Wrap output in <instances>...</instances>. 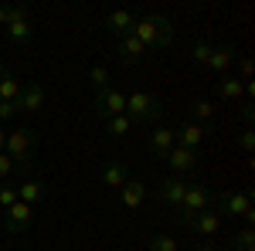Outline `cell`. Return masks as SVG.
<instances>
[{"instance_id":"6da1fadb","label":"cell","mask_w":255,"mask_h":251,"mask_svg":"<svg viewBox=\"0 0 255 251\" xmlns=\"http://www.w3.org/2000/svg\"><path fill=\"white\" fill-rule=\"evenodd\" d=\"M129 34H136L146 51H163V48L174 44V24L163 14H146V17H136Z\"/></svg>"},{"instance_id":"7a4b0ae2","label":"cell","mask_w":255,"mask_h":251,"mask_svg":"<svg viewBox=\"0 0 255 251\" xmlns=\"http://www.w3.org/2000/svg\"><path fill=\"white\" fill-rule=\"evenodd\" d=\"M34 150H38V133H34V129H27V126H17L14 133H7L3 153L14 160V173H27V170H31Z\"/></svg>"},{"instance_id":"3957f363","label":"cell","mask_w":255,"mask_h":251,"mask_svg":"<svg viewBox=\"0 0 255 251\" xmlns=\"http://www.w3.org/2000/svg\"><path fill=\"white\" fill-rule=\"evenodd\" d=\"M215 211L221 217H238V221H245V224H252L255 221V211H252V197L245 190H221L215 197Z\"/></svg>"},{"instance_id":"277c9868","label":"cell","mask_w":255,"mask_h":251,"mask_svg":"<svg viewBox=\"0 0 255 251\" xmlns=\"http://www.w3.org/2000/svg\"><path fill=\"white\" fill-rule=\"evenodd\" d=\"M126 116L129 122H157L163 116V102L150 92H133L126 98Z\"/></svg>"},{"instance_id":"5b68a950","label":"cell","mask_w":255,"mask_h":251,"mask_svg":"<svg viewBox=\"0 0 255 251\" xmlns=\"http://www.w3.org/2000/svg\"><path fill=\"white\" fill-rule=\"evenodd\" d=\"M211 204H215V193L208 190L204 183H187L184 200H180V207H177V221H187V217H194V214L208 211Z\"/></svg>"},{"instance_id":"8992f818","label":"cell","mask_w":255,"mask_h":251,"mask_svg":"<svg viewBox=\"0 0 255 251\" xmlns=\"http://www.w3.org/2000/svg\"><path fill=\"white\" fill-rule=\"evenodd\" d=\"M92 112H96V119H102V122H109V119H116V116H126V95L109 85L106 92H96Z\"/></svg>"},{"instance_id":"52a82bcc","label":"cell","mask_w":255,"mask_h":251,"mask_svg":"<svg viewBox=\"0 0 255 251\" xmlns=\"http://www.w3.org/2000/svg\"><path fill=\"white\" fill-rule=\"evenodd\" d=\"M3 31H7L10 44H17V48L31 44V41H34V27H31V14H27V7H14V14H10V20H7Z\"/></svg>"},{"instance_id":"ba28073f","label":"cell","mask_w":255,"mask_h":251,"mask_svg":"<svg viewBox=\"0 0 255 251\" xmlns=\"http://www.w3.org/2000/svg\"><path fill=\"white\" fill-rule=\"evenodd\" d=\"M31 224H34V207H27V204H10L7 211H3V228H7V234H27L31 231Z\"/></svg>"},{"instance_id":"9c48e42d","label":"cell","mask_w":255,"mask_h":251,"mask_svg":"<svg viewBox=\"0 0 255 251\" xmlns=\"http://www.w3.org/2000/svg\"><path fill=\"white\" fill-rule=\"evenodd\" d=\"M208 136H211V126H197V122H180L174 129V143L177 146H184V150H201L204 143H208Z\"/></svg>"},{"instance_id":"30bf717a","label":"cell","mask_w":255,"mask_h":251,"mask_svg":"<svg viewBox=\"0 0 255 251\" xmlns=\"http://www.w3.org/2000/svg\"><path fill=\"white\" fill-rule=\"evenodd\" d=\"M187 231L201 234V238H215L218 231H221V214L215 211V207H208V211L194 214V217H187V221H180Z\"/></svg>"},{"instance_id":"8fae6325","label":"cell","mask_w":255,"mask_h":251,"mask_svg":"<svg viewBox=\"0 0 255 251\" xmlns=\"http://www.w3.org/2000/svg\"><path fill=\"white\" fill-rule=\"evenodd\" d=\"M163 163L174 170V176L194 173L197 163H201V150H184V146H174V150L167 153V160H163Z\"/></svg>"},{"instance_id":"7c38bea8","label":"cell","mask_w":255,"mask_h":251,"mask_svg":"<svg viewBox=\"0 0 255 251\" xmlns=\"http://www.w3.org/2000/svg\"><path fill=\"white\" fill-rule=\"evenodd\" d=\"M44 109V85L41 82H24L17 95V112H41Z\"/></svg>"},{"instance_id":"4fadbf2b","label":"cell","mask_w":255,"mask_h":251,"mask_svg":"<svg viewBox=\"0 0 255 251\" xmlns=\"http://www.w3.org/2000/svg\"><path fill=\"white\" fill-rule=\"evenodd\" d=\"M143 55H146V48H143V41H139L136 34H123V38H116V58L123 61V65H139Z\"/></svg>"},{"instance_id":"5bb4252c","label":"cell","mask_w":255,"mask_h":251,"mask_svg":"<svg viewBox=\"0 0 255 251\" xmlns=\"http://www.w3.org/2000/svg\"><path fill=\"white\" fill-rule=\"evenodd\" d=\"M184 190H187V180L184 176H167V180H160L157 183V197L163 204H170V207H180V200H184Z\"/></svg>"},{"instance_id":"9a60e30c","label":"cell","mask_w":255,"mask_h":251,"mask_svg":"<svg viewBox=\"0 0 255 251\" xmlns=\"http://www.w3.org/2000/svg\"><path fill=\"white\" fill-rule=\"evenodd\" d=\"M235 58H238V51L232 44H211V55H208V65L204 68H211L215 75H225L235 65Z\"/></svg>"},{"instance_id":"2e32d148","label":"cell","mask_w":255,"mask_h":251,"mask_svg":"<svg viewBox=\"0 0 255 251\" xmlns=\"http://www.w3.org/2000/svg\"><path fill=\"white\" fill-rule=\"evenodd\" d=\"M143 200H146V183L129 176V180L119 187V204H123L126 211H136V207H143Z\"/></svg>"},{"instance_id":"e0dca14e","label":"cell","mask_w":255,"mask_h":251,"mask_svg":"<svg viewBox=\"0 0 255 251\" xmlns=\"http://www.w3.org/2000/svg\"><path fill=\"white\" fill-rule=\"evenodd\" d=\"M99 180H102V187L119 190V187L129 180V170H126V163H119V160H106L102 170H99Z\"/></svg>"},{"instance_id":"ac0fdd59","label":"cell","mask_w":255,"mask_h":251,"mask_svg":"<svg viewBox=\"0 0 255 251\" xmlns=\"http://www.w3.org/2000/svg\"><path fill=\"white\" fill-rule=\"evenodd\" d=\"M174 129H167V126H157L153 133H150V143H146V150L153 153V160H167V153L174 150Z\"/></svg>"},{"instance_id":"d6986e66","label":"cell","mask_w":255,"mask_h":251,"mask_svg":"<svg viewBox=\"0 0 255 251\" xmlns=\"http://www.w3.org/2000/svg\"><path fill=\"white\" fill-rule=\"evenodd\" d=\"M133 24H136V14H133V10H113L109 17L102 20V27H106L109 34H116V38L129 34V31H133Z\"/></svg>"},{"instance_id":"ffe728a7","label":"cell","mask_w":255,"mask_h":251,"mask_svg":"<svg viewBox=\"0 0 255 251\" xmlns=\"http://www.w3.org/2000/svg\"><path fill=\"white\" fill-rule=\"evenodd\" d=\"M44 197H48V187H44L41 180H24V183H17V200L20 204L38 207V204H44Z\"/></svg>"},{"instance_id":"44dd1931","label":"cell","mask_w":255,"mask_h":251,"mask_svg":"<svg viewBox=\"0 0 255 251\" xmlns=\"http://www.w3.org/2000/svg\"><path fill=\"white\" fill-rule=\"evenodd\" d=\"M215 92L225 102H235V98H242V78H232V75H218L215 82Z\"/></svg>"},{"instance_id":"7402d4cb","label":"cell","mask_w":255,"mask_h":251,"mask_svg":"<svg viewBox=\"0 0 255 251\" xmlns=\"http://www.w3.org/2000/svg\"><path fill=\"white\" fill-rule=\"evenodd\" d=\"M17 95H20V82L0 65V102H17Z\"/></svg>"},{"instance_id":"603a6c76","label":"cell","mask_w":255,"mask_h":251,"mask_svg":"<svg viewBox=\"0 0 255 251\" xmlns=\"http://www.w3.org/2000/svg\"><path fill=\"white\" fill-rule=\"evenodd\" d=\"M211 116H215V105H211L208 98H194V102H191V122L204 126V122H211Z\"/></svg>"},{"instance_id":"cb8c5ba5","label":"cell","mask_w":255,"mask_h":251,"mask_svg":"<svg viewBox=\"0 0 255 251\" xmlns=\"http://www.w3.org/2000/svg\"><path fill=\"white\" fill-rule=\"evenodd\" d=\"M89 82H92L96 92H106V88H109V68H106V65H92V68H89Z\"/></svg>"},{"instance_id":"d4e9b609","label":"cell","mask_w":255,"mask_h":251,"mask_svg":"<svg viewBox=\"0 0 255 251\" xmlns=\"http://www.w3.org/2000/svg\"><path fill=\"white\" fill-rule=\"evenodd\" d=\"M232 245H235V251H255V231H252V224H245V228L232 238Z\"/></svg>"},{"instance_id":"484cf974","label":"cell","mask_w":255,"mask_h":251,"mask_svg":"<svg viewBox=\"0 0 255 251\" xmlns=\"http://www.w3.org/2000/svg\"><path fill=\"white\" fill-rule=\"evenodd\" d=\"M146 251H180V245H177V238H170V234H153Z\"/></svg>"},{"instance_id":"4316f807","label":"cell","mask_w":255,"mask_h":251,"mask_svg":"<svg viewBox=\"0 0 255 251\" xmlns=\"http://www.w3.org/2000/svg\"><path fill=\"white\" fill-rule=\"evenodd\" d=\"M10 204H17V183L14 180H0V207L7 211Z\"/></svg>"},{"instance_id":"83f0119b","label":"cell","mask_w":255,"mask_h":251,"mask_svg":"<svg viewBox=\"0 0 255 251\" xmlns=\"http://www.w3.org/2000/svg\"><path fill=\"white\" fill-rule=\"evenodd\" d=\"M129 126H133L129 116H116V119H109V122H106L109 136H126V133H129Z\"/></svg>"},{"instance_id":"f1b7e54d","label":"cell","mask_w":255,"mask_h":251,"mask_svg":"<svg viewBox=\"0 0 255 251\" xmlns=\"http://www.w3.org/2000/svg\"><path fill=\"white\" fill-rule=\"evenodd\" d=\"M208 55H211V44H208V41H197L194 48H191V58H194L197 65H208Z\"/></svg>"},{"instance_id":"f546056e","label":"cell","mask_w":255,"mask_h":251,"mask_svg":"<svg viewBox=\"0 0 255 251\" xmlns=\"http://www.w3.org/2000/svg\"><path fill=\"white\" fill-rule=\"evenodd\" d=\"M17 119V102H0V122Z\"/></svg>"},{"instance_id":"4dcf8cb0","label":"cell","mask_w":255,"mask_h":251,"mask_svg":"<svg viewBox=\"0 0 255 251\" xmlns=\"http://www.w3.org/2000/svg\"><path fill=\"white\" fill-rule=\"evenodd\" d=\"M10 173H14V160L0 150V180H10Z\"/></svg>"},{"instance_id":"1f68e13d","label":"cell","mask_w":255,"mask_h":251,"mask_svg":"<svg viewBox=\"0 0 255 251\" xmlns=\"http://www.w3.org/2000/svg\"><path fill=\"white\" fill-rule=\"evenodd\" d=\"M238 150H245V153H252V150H255V133H252V129H245V133L238 136Z\"/></svg>"},{"instance_id":"d6a6232c","label":"cell","mask_w":255,"mask_h":251,"mask_svg":"<svg viewBox=\"0 0 255 251\" xmlns=\"http://www.w3.org/2000/svg\"><path fill=\"white\" fill-rule=\"evenodd\" d=\"M252 58H242V82H252Z\"/></svg>"},{"instance_id":"836d02e7","label":"cell","mask_w":255,"mask_h":251,"mask_svg":"<svg viewBox=\"0 0 255 251\" xmlns=\"http://www.w3.org/2000/svg\"><path fill=\"white\" fill-rule=\"evenodd\" d=\"M10 14H14V7H10V3H0V27H7Z\"/></svg>"},{"instance_id":"e575fe53","label":"cell","mask_w":255,"mask_h":251,"mask_svg":"<svg viewBox=\"0 0 255 251\" xmlns=\"http://www.w3.org/2000/svg\"><path fill=\"white\" fill-rule=\"evenodd\" d=\"M242 119H245V129H252V122H255V112H252V102L242 109Z\"/></svg>"},{"instance_id":"d590c367","label":"cell","mask_w":255,"mask_h":251,"mask_svg":"<svg viewBox=\"0 0 255 251\" xmlns=\"http://www.w3.org/2000/svg\"><path fill=\"white\" fill-rule=\"evenodd\" d=\"M3 143H7V133H3V129H0V150H3Z\"/></svg>"}]
</instances>
